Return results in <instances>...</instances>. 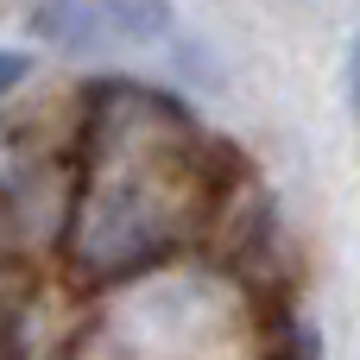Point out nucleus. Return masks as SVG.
Here are the masks:
<instances>
[{
  "label": "nucleus",
  "instance_id": "1",
  "mask_svg": "<svg viewBox=\"0 0 360 360\" xmlns=\"http://www.w3.org/2000/svg\"><path fill=\"white\" fill-rule=\"evenodd\" d=\"M215 196L196 114L133 76L89 89L82 165L70 202V266L82 278H133L171 259Z\"/></svg>",
  "mask_w": 360,
  "mask_h": 360
},
{
  "label": "nucleus",
  "instance_id": "2",
  "mask_svg": "<svg viewBox=\"0 0 360 360\" xmlns=\"http://www.w3.org/2000/svg\"><path fill=\"white\" fill-rule=\"evenodd\" d=\"M25 32L63 57H120L152 51L177 32L171 0H38Z\"/></svg>",
  "mask_w": 360,
  "mask_h": 360
},
{
  "label": "nucleus",
  "instance_id": "3",
  "mask_svg": "<svg viewBox=\"0 0 360 360\" xmlns=\"http://www.w3.org/2000/svg\"><path fill=\"white\" fill-rule=\"evenodd\" d=\"M25 76H32V57L25 51H0V95H13Z\"/></svg>",
  "mask_w": 360,
  "mask_h": 360
},
{
  "label": "nucleus",
  "instance_id": "4",
  "mask_svg": "<svg viewBox=\"0 0 360 360\" xmlns=\"http://www.w3.org/2000/svg\"><path fill=\"white\" fill-rule=\"evenodd\" d=\"M348 101H354V114H360V38H354V57H348Z\"/></svg>",
  "mask_w": 360,
  "mask_h": 360
}]
</instances>
